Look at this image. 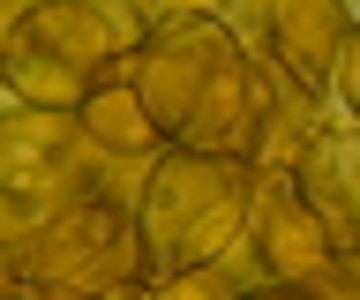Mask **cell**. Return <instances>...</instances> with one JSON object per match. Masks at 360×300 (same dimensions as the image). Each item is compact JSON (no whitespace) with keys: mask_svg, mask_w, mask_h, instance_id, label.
<instances>
[{"mask_svg":"<svg viewBox=\"0 0 360 300\" xmlns=\"http://www.w3.org/2000/svg\"><path fill=\"white\" fill-rule=\"evenodd\" d=\"M128 83H135V98H143V113L158 120V136L180 143V150L248 158L255 136H263V120H270L255 60L233 46V30H225L218 15L150 23Z\"/></svg>","mask_w":360,"mask_h":300,"instance_id":"obj_1","label":"cell"},{"mask_svg":"<svg viewBox=\"0 0 360 300\" xmlns=\"http://www.w3.org/2000/svg\"><path fill=\"white\" fill-rule=\"evenodd\" d=\"M248 203H255V181H248V158H225V150H165L143 188V210H135V233H143V278H180L218 263L248 226Z\"/></svg>","mask_w":360,"mask_h":300,"instance_id":"obj_2","label":"cell"},{"mask_svg":"<svg viewBox=\"0 0 360 300\" xmlns=\"http://www.w3.org/2000/svg\"><path fill=\"white\" fill-rule=\"evenodd\" d=\"M150 285L143 278V233H135V210L90 195L45 226L30 248H22V293L30 300H135Z\"/></svg>","mask_w":360,"mask_h":300,"instance_id":"obj_3","label":"cell"},{"mask_svg":"<svg viewBox=\"0 0 360 300\" xmlns=\"http://www.w3.org/2000/svg\"><path fill=\"white\" fill-rule=\"evenodd\" d=\"M112 15L90 8V0H38L8 46H0V75L22 105H45V113H75L98 83L112 75Z\"/></svg>","mask_w":360,"mask_h":300,"instance_id":"obj_4","label":"cell"},{"mask_svg":"<svg viewBox=\"0 0 360 300\" xmlns=\"http://www.w3.org/2000/svg\"><path fill=\"white\" fill-rule=\"evenodd\" d=\"M292 203L315 218L338 263H360V120H315L292 165Z\"/></svg>","mask_w":360,"mask_h":300,"instance_id":"obj_5","label":"cell"},{"mask_svg":"<svg viewBox=\"0 0 360 300\" xmlns=\"http://www.w3.org/2000/svg\"><path fill=\"white\" fill-rule=\"evenodd\" d=\"M345 30H353V15L338 0H270V53L300 98H323V83L338 75Z\"/></svg>","mask_w":360,"mask_h":300,"instance_id":"obj_6","label":"cell"},{"mask_svg":"<svg viewBox=\"0 0 360 300\" xmlns=\"http://www.w3.org/2000/svg\"><path fill=\"white\" fill-rule=\"evenodd\" d=\"M68 173V120L45 105H8L0 113V195L8 203H45Z\"/></svg>","mask_w":360,"mask_h":300,"instance_id":"obj_7","label":"cell"},{"mask_svg":"<svg viewBox=\"0 0 360 300\" xmlns=\"http://www.w3.org/2000/svg\"><path fill=\"white\" fill-rule=\"evenodd\" d=\"M75 120H83L98 143H112V150H165L158 120L143 113V98H135V83H128V68L105 75V83H98V91L75 105Z\"/></svg>","mask_w":360,"mask_h":300,"instance_id":"obj_8","label":"cell"},{"mask_svg":"<svg viewBox=\"0 0 360 300\" xmlns=\"http://www.w3.org/2000/svg\"><path fill=\"white\" fill-rule=\"evenodd\" d=\"M338 98H345V113L360 120V15H353V30H345V46H338Z\"/></svg>","mask_w":360,"mask_h":300,"instance_id":"obj_9","label":"cell"},{"mask_svg":"<svg viewBox=\"0 0 360 300\" xmlns=\"http://www.w3.org/2000/svg\"><path fill=\"white\" fill-rule=\"evenodd\" d=\"M143 23H180V15H218L225 0H128Z\"/></svg>","mask_w":360,"mask_h":300,"instance_id":"obj_10","label":"cell"},{"mask_svg":"<svg viewBox=\"0 0 360 300\" xmlns=\"http://www.w3.org/2000/svg\"><path fill=\"white\" fill-rule=\"evenodd\" d=\"M240 300H330V293H315V285H255Z\"/></svg>","mask_w":360,"mask_h":300,"instance_id":"obj_11","label":"cell"}]
</instances>
